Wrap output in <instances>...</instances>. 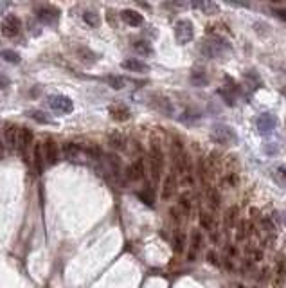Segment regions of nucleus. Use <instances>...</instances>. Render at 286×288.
<instances>
[{
  "label": "nucleus",
  "mask_w": 286,
  "mask_h": 288,
  "mask_svg": "<svg viewBox=\"0 0 286 288\" xmlns=\"http://www.w3.org/2000/svg\"><path fill=\"white\" fill-rule=\"evenodd\" d=\"M200 50L207 58H218V56L229 54L232 49L231 45H229V42H225L223 38H213V40H205L204 44L200 45Z\"/></svg>",
  "instance_id": "nucleus-1"
},
{
  "label": "nucleus",
  "mask_w": 286,
  "mask_h": 288,
  "mask_svg": "<svg viewBox=\"0 0 286 288\" xmlns=\"http://www.w3.org/2000/svg\"><path fill=\"white\" fill-rule=\"evenodd\" d=\"M162 168H164L162 150H160V146L157 143H151V150H149V173H151V178H153L155 182L160 180Z\"/></svg>",
  "instance_id": "nucleus-2"
},
{
  "label": "nucleus",
  "mask_w": 286,
  "mask_h": 288,
  "mask_svg": "<svg viewBox=\"0 0 286 288\" xmlns=\"http://www.w3.org/2000/svg\"><path fill=\"white\" fill-rule=\"evenodd\" d=\"M211 139L220 144H229V143H236L238 135L234 133L232 128L225 126V124H214L213 130H211Z\"/></svg>",
  "instance_id": "nucleus-3"
},
{
  "label": "nucleus",
  "mask_w": 286,
  "mask_h": 288,
  "mask_svg": "<svg viewBox=\"0 0 286 288\" xmlns=\"http://www.w3.org/2000/svg\"><path fill=\"white\" fill-rule=\"evenodd\" d=\"M193 36H194V29H193V24L189 22V20H178L175 24V38L180 45L189 44L193 40Z\"/></svg>",
  "instance_id": "nucleus-4"
},
{
  "label": "nucleus",
  "mask_w": 286,
  "mask_h": 288,
  "mask_svg": "<svg viewBox=\"0 0 286 288\" xmlns=\"http://www.w3.org/2000/svg\"><path fill=\"white\" fill-rule=\"evenodd\" d=\"M49 106L52 110L61 112V114H71L74 105L67 96H50L49 97Z\"/></svg>",
  "instance_id": "nucleus-5"
},
{
  "label": "nucleus",
  "mask_w": 286,
  "mask_h": 288,
  "mask_svg": "<svg viewBox=\"0 0 286 288\" xmlns=\"http://www.w3.org/2000/svg\"><path fill=\"white\" fill-rule=\"evenodd\" d=\"M275 124H277V119H275L272 114H268V112H266V114H261L258 119V130L261 135H268V133L274 132Z\"/></svg>",
  "instance_id": "nucleus-6"
},
{
  "label": "nucleus",
  "mask_w": 286,
  "mask_h": 288,
  "mask_svg": "<svg viewBox=\"0 0 286 288\" xmlns=\"http://www.w3.org/2000/svg\"><path fill=\"white\" fill-rule=\"evenodd\" d=\"M2 34L6 36V38H13V36H17L20 33V20L17 17H7L4 22H2V27H0Z\"/></svg>",
  "instance_id": "nucleus-7"
},
{
  "label": "nucleus",
  "mask_w": 286,
  "mask_h": 288,
  "mask_svg": "<svg viewBox=\"0 0 286 288\" xmlns=\"http://www.w3.org/2000/svg\"><path fill=\"white\" fill-rule=\"evenodd\" d=\"M36 17H38L44 24H56L58 22V18H60V11H58L56 7L42 6L36 9Z\"/></svg>",
  "instance_id": "nucleus-8"
},
{
  "label": "nucleus",
  "mask_w": 286,
  "mask_h": 288,
  "mask_svg": "<svg viewBox=\"0 0 286 288\" xmlns=\"http://www.w3.org/2000/svg\"><path fill=\"white\" fill-rule=\"evenodd\" d=\"M44 155L47 164H56V161L60 159V148L52 139H47L44 143Z\"/></svg>",
  "instance_id": "nucleus-9"
},
{
  "label": "nucleus",
  "mask_w": 286,
  "mask_h": 288,
  "mask_svg": "<svg viewBox=\"0 0 286 288\" xmlns=\"http://www.w3.org/2000/svg\"><path fill=\"white\" fill-rule=\"evenodd\" d=\"M144 175H146V168H144L143 161H135L133 164H130V166L126 168V177H128V180H132V182L143 180Z\"/></svg>",
  "instance_id": "nucleus-10"
},
{
  "label": "nucleus",
  "mask_w": 286,
  "mask_h": 288,
  "mask_svg": "<svg viewBox=\"0 0 286 288\" xmlns=\"http://www.w3.org/2000/svg\"><path fill=\"white\" fill-rule=\"evenodd\" d=\"M121 18L128 24V25H132V27H139V25H143V22H144L143 15L137 11H133V9H124V11H121Z\"/></svg>",
  "instance_id": "nucleus-11"
},
{
  "label": "nucleus",
  "mask_w": 286,
  "mask_h": 288,
  "mask_svg": "<svg viewBox=\"0 0 286 288\" xmlns=\"http://www.w3.org/2000/svg\"><path fill=\"white\" fill-rule=\"evenodd\" d=\"M175 191H176V178L173 175H167L164 178V184H162V193H160V196H162V200H169L175 194Z\"/></svg>",
  "instance_id": "nucleus-12"
},
{
  "label": "nucleus",
  "mask_w": 286,
  "mask_h": 288,
  "mask_svg": "<svg viewBox=\"0 0 286 288\" xmlns=\"http://www.w3.org/2000/svg\"><path fill=\"white\" fill-rule=\"evenodd\" d=\"M31 143H33V133H31V130H27V128H20L18 130V141H17V146L20 148V151H25L31 146Z\"/></svg>",
  "instance_id": "nucleus-13"
},
{
  "label": "nucleus",
  "mask_w": 286,
  "mask_h": 288,
  "mask_svg": "<svg viewBox=\"0 0 286 288\" xmlns=\"http://www.w3.org/2000/svg\"><path fill=\"white\" fill-rule=\"evenodd\" d=\"M122 69L126 71H133V72H146L149 69L146 63H143L141 60H135V58H130V60L122 61Z\"/></svg>",
  "instance_id": "nucleus-14"
},
{
  "label": "nucleus",
  "mask_w": 286,
  "mask_h": 288,
  "mask_svg": "<svg viewBox=\"0 0 286 288\" xmlns=\"http://www.w3.org/2000/svg\"><path fill=\"white\" fill-rule=\"evenodd\" d=\"M189 78H191V83H193L194 87H205L207 81H209L205 71H202V69H193V72H191Z\"/></svg>",
  "instance_id": "nucleus-15"
},
{
  "label": "nucleus",
  "mask_w": 286,
  "mask_h": 288,
  "mask_svg": "<svg viewBox=\"0 0 286 288\" xmlns=\"http://www.w3.org/2000/svg\"><path fill=\"white\" fill-rule=\"evenodd\" d=\"M191 6L194 7V9H200L202 13H205V15H216L218 13V4H214V2H193Z\"/></svg>",
  "instance_id": "nucleus-16"
},
{
  "label": "nucleus",
  "mask_w": 286,
  "mask_h": 288,
  "mask_svg": "<svg viewBox=\"0 0 286 288\" xmlns=\"http://www.w3.org/2000/svg\"><path fill=\"white\" fill-rule=\"evenodd\" d=\"M189 243H191V254H189V260L194 261V254H196V250H198L200 245H202V233H200L198 229H194L193 233H191Z\"/></svg>",
  "instance_id": "nucleus-17"
},
{
  "label": "nucleus",
  "mask_w": 286,
  "mask_h": 288,
  "mask_svg": "<svg viewBox=\"0 0 286 288\" xmlns=\"http://www.w3.org/2000/svg\"><path fill=\"white\" fill-rule=\"evenodd\" d=\"M45 166V155H44V146L42 144H36L34 146V168H36V171L42 173Z\"/></svg>",
  "instance_id": "nucleus-18"
},
{
  "label": "nucleus",
  "mask_w": 286,
  "mask_h": 288,
  "mask_svg": "<svg viewBox=\"0 0 286 288\" xmlns=\"http://www.w3.org/2000/svg\"><path fill=\"white\" fill-rule=\"evenodd\" d=\"M184 247H186V236L180 229H176L175 234H173V250L180 254V252H184Z\"/></svg>",
  "instance_id": "nucleus-19"
},
{
  "label": "nucleus",
  "mask_w": 286,
  "mask_h": 288,
  "mask_svg": "<svg viewBox=\"0 0 286 288\" xmlns=\"http://www.w3.org/2000/svg\"><path fill=\"white\" fill-rule=\"evenodd\" d=\"M137 196L143 200L146 205H149V207L155 204V191H153V188H151V186H146L143 191H139Z\"/></svg>",
  "instance_id": "nucleus-20"
},
{
  "label": "nucleus",
  "mask_w": 286,
  "mask_h": 288,
  "mask_svg": "<svg viewBox=\"0 0 286 288\" xmlns=\"http://www.w3.org/2000/svg\"><path fill=\"white\" fill-rule=\"evenodd\" d=\"M205 196H207V204L211 205V209L213 211L220 207V193H218V189L209 188L207 189V193H205Z\"/></svg>",
  "instance_id": "nucleus-21"
},
{
  "label": "nucleus",
  "mask_w": 286,
  "mask_h": 288,
  "mask_svg": "<svg viewBox=\"0 0 286 288\" xmlns=\"http://www.w3.org/2000/svg\"><path fill=\"white\" fill-rule=\"evenodd\" d=\"M133 49L137 50L139 54H144V56L153 54V47H151V44L146 42V40H139V42H135V44H133Z\"/></svg>",
  "instance_id": "nucleus-22"
},
{
  "label": "nucleus",
  "mask_w": 286,
  "mask_h": 288,
  "mask_svg": "<svg viewBox=\"0 0 286 288\" xmlns=\"http://www.w3.org/2000/svg\"><path fill=\"white\" fill-rule=\"evenodd\" d=\"M110 114L116 121H126V119H130V112L124 106H112Z\"/></svg>",
  "instance_id": "nucleus-23"
},
{
  "label": "nucleus",
  "mask_w": 286,
  "mask_h": 288,
  "mask_svg": "<svg viewBox=\"0 0 286 288\" xmlns=\"http://www.w3.org/2000/svg\"><path fill=\"white\" fill-rule=\"evenodd\" d=\"M79 153H81V148H79L77 144L67 143L65 146H63V155H65L67 159H76V157H79Z\"/></svg>",
  "instance_id": "nucleus-24"
},
{
  "label": "nucleus",
  "mask_w": 286,
  "mask_h": 288,
  "mask_svg": "<svg viewBox=\"0 0 286 288\" xmlns=\"http://www.w3.org/2000/svg\"><path fill=\"white\" fill-rule=\"evenodd\" d=\"M108 143H110L112 148H116V150H124V146H126V141L122 137L121 133H112L110 139H108Z\"/></svg>",
  "instance_id": "nucleus-25"
},
{
  "label": "nucleus",
  "mask_w": 286,
  "mask_h": 288,
  "mask_svg": "<svg viewBox=\"0 0 286 288\" xmlns=\"http://www.w3.org/2000/svg\"><path fill=\"white\" fill-rule=\"evenodd\" d=\"M83 20H85V22H87L90 27H97V25H99V22H101L99 15H97L95 11H85V13H83Z\"/></svg>",
  "instance_id": "nucleus-26"
},
{
  "label": "nucleus",
  "mask_w": 286,
  "mask_h": 288,
  "mask_svg": "<svg viewBox=\"0 0 286 288\" xmlns=\"http://www.w3.org/2000/svg\"><path fill=\"white\" fill-rule=\"evenodd\" d=\"M191 207H193V205H191V196H189V194H182L180 200H178V209L187 216L191 213Z\"/></svg>",
  "instance_id": "nucleus-27"
},
{
  "label": "nucleus",
  "mask_w": 286,
  "mask_h": 288,
  "mask_svg": "<svg viewBox=\"0 0 286 288\" xmlns=\"http://www.w3.org/2000/svg\"><path fill=\"white\" fill-rule=\"evenodd\" d=\"M157 108L160 112H166V116H171V112H173L169 99H166V97H157Z\"/></svg>",
  "instance_id": "nucleus-28"
},
{
  "label": "nucleus",
  "mask_w": 286,
  "mask_h": 288,
  "mask_svg": "<svg viewBox=\"0 0 286 288\" xmlns=\"http://www.w3.org/2000/svg\"><path fill=\"white\" fill-rule=\"evenodd\" d=\"M18 130H20V128H17V126H9V128L6 130V141H7L9 144H13V146H17Z\"/></svg>",
  "instance_id": "nucleus-29"
},
{
  "label": "nucleus",
  "mask_w": 286,
  "mask_h": 288,
  "mask_svg": "<svg viewBox=\"0 0 286 288\" xmlns=\"http://www.w3.org/2000/svg\"><path fill=\"white\" fill-rule=\"evenodd\" d=\"M106 83L110 85L112 89L121 90L122 87H124V79H122L121 76H106Z\"/></svg>",
  "instance_id": "nucleus-30"
},
{
  "label": "nucleus",
  "mask_w": 286,
  "mask_h": 288,
  "mask_svg": "<svg viewBox=\"0 0 286 288\" xmlns=\"http://www.w3.org/2000/svg\"><path fill=\"white\" fill-rule=\"evenodd\" d=\"M0 56H2V58H4L6 61H9V63H20V56H18L15 50L4 49L2 52H0Z\"/></svg>",
  "instance_id": "nucleus-31"
},
{
  "label": "nucleus",
  "mask_w": 286,
  "mask_h": 288,
  "mask_svg": "<svg viewBox=\"0 0 286 288\" xmlns=\"http://www.w3.org/2000/svg\"><path fill=\"white\" fill-rule=\"evenodd\" d=\"M200 225L204 229H207V231H213V216L209 215V213H200Z\"/></svg>",
  "instance_id": "nucleus-32"
},
{
  "label": "nucleus",
  "mask_w": 286,
  "mask_h": 288,
  "mask_svg": "<svg viewBox=\"0 0 286 288\" xmlns=\"http://www.w3.org/2000/svg\"><path fill=\"white\" fill-rule=\"evenodd\" d=\"M274 178L281 184V186H286V168L285 166L277 168V169H275V173H274Z\"/></svg>",
  "instance_id": "nucleus-33"
},
{
  "label": "nucleus",
  "mask_w": 286,
  "mask_h": 288,
  "mask_svg": "<svg viewBox=\"0 0 286 288\" xmlns=\"http://www.w3.org/2000/svg\"><path fill=\"white\" fill-rule=\"evenodd\" d=\"M236 216H238V207H231V209L227 211V215H225V223H227V227H231L232 223H234V220H236Z\"/></svg>",
  "instance_id": "nucleus-34"
},
{
  "label": "nucleus",
  "mask_w": 286,
  "mask_h": 288,
  "mask_svg": "<svg viewBox=\"0 0 286 288\" xmlns=\"http://www.w3.org/2000/svg\"><path fill=\"white\" fill-rule=\"evenodd\" d=\"M248 256H250L252 261H256V263L263 260V252H261L259 249H248Z\"/></svg>",
  "instance_id": "nucleus-35"
},
{
  "label": "nucleus",
  "mask_w": 286,
  "mask_h": 288,
  "mask_svg": "<svg viewBox=\"0 0 286 288\" xmlns=\"http://www.w3.org/2000/svg\"><path fill=\"white\" fill-rule=\"evenodd\" d=\"M169 213H171V218L176 222V225H180V209H178V207H173Z\"/></svg>",
  "instance_id": "nucleus-36"
},
{
  "label": "nucleus",
  "mask_w": 286,
  "mask_h": 288,
  "mask_svg": "<svg viewBox=\"0 0 286 288\" xmlns=\"http://www.w3.org/2000/svg\"><path fill=\"white\" fill-rule=\"evenodd\" d=\"M31 117H33V119H36L38 122H50V119H47L45 116H42L40 112H31Z\"/></svg>",
  "instance_id": "nucleus-37"
},
{
  "label": "nucleus",
  "mask_w": 286,
  "mask_h": 288,
  "mask_svg": "<svg viewBox=\"0 0 286 288\" xmlns=\"http://www.w3.org/2000/svg\"><path fill=\"white\" fill-rule=\"evenodd\" d=\"M227 182L231 184V186H236V184L239 182V178H238L236 173H229V175H227Z\"/></svg>",
  "instance_id": "nucleus-38"
},
{
  "label": "nucleus",
  "mask_w": 286,
  "mask_h": 288,
  "mask_svg": "<svg viewBox=\"0 0 286 288\" xmlns=\"http://www.w3.org/2000/svg\"><path fill=\"white\" fill-rule=\"evenodd\" d=\"M274 15L277 18H281L283 22H286V9H274Z\"/></svg>",
  "instance_id": "nucleus-39"
},
{
  "label": "nucleus",
  "mask_w": 286,
  "mask_h": 288,
  "mask_svg": "<svg viewBox=\"0 0 286 288\" xmlns=\"http://www.w3.org/2000/svg\"><path fill=\"white\" fill-rule=\"evenodd\" d=\"M207 260H209V261H211V263H213V265H216V266L220 265V261L216 260V256H214V252H209V254H207Z\"/></svg>",
  "instance_id": "nucleus-40"
},
{
  "label": "nucleus",
  "mask_w": 286,
  "mask_h": 288,
  "mask_svg": "<svg viewBox=\"0 0 286 288\" xmlns=\"http://www.w3.org/2000/svg\"><path fill=\"white\" fill-rule=\"evenodd\" d=\"M7 85H9V79L6 76H0V89H7Z\"/></svg>",
  "instance_id": "nucleus-41"
},
{
  "label": "nucleus",
  "mask_w": 286,
  "mask_h": 288,
  "mask_svg": "<svg viewBox=\"0 0 286 288\" xmlns=\"http://www.w3.org/2000/svg\"><path fill=\"white\" fill-rule=\"evenodd\" d=\"M227 254H229V258H232V256L236 254V247H231V245H229V247H227Z\"/></svg>",
  "instance_id": "nucleus-42"
},
{
  "label": "nucleus",
  "mask_w": 286,
  "mask_h": 288,
  "mask_svg": "<svg viewBox=\"0 0 286 288\" xmlns=\"http://www.w3.org/2000/svg\"><path fill=\"white\" fill-rule=\"evenodd\" d=\"M0 155H2V148H0Z\"/></svg>",
  "instance_id": "nucleus-43"
},
{
  "label": "nucleus",
  "mask_w": 286,
  "mask_h": 288,
  "mask_svg": "<svg viewBox=\"0 0 286 288\" xmlns=\"http://www.w3.org/2000/svg\"><path fill=\"white\" fill-rule=\"evenodd\" d=\"M238 288H243V287H241V285H239V287H238Z\"/></svg>",
  "instance_id": "nucleus-44"
}]
</instances>
